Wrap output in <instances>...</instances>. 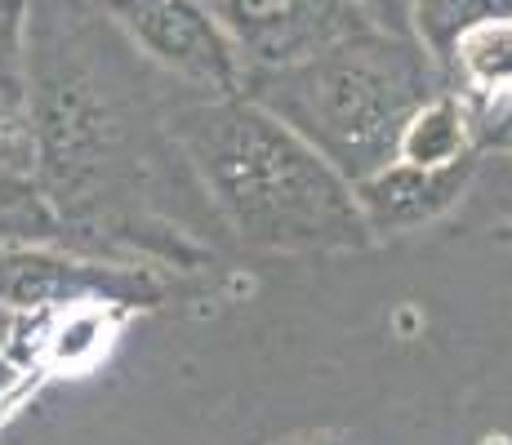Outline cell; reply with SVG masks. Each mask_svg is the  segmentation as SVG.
I'll return each mask as SVG.
<instances>
[{
    "instance_id": "cell-1",
    "label": "cell",
    "mask_w": 512,
    "mask_h": 445,
    "mask_svg": "<svg viewBox=\"0 0 512 445\" xmlns=\"http://www.w3.org/2000/svg\"><path fill=\"white\" fill-rule=\"evenodd\" d=\"M183 89L130 45L103 0H32L27 116L63 245L152 267L210 259L196 210L214 205L170 130Z\"/></svg>"
},
{
    "instance_id": "cell-2",
    "label": "cell",
    "mask_w": 512,
    "mask_h": 445,
    "mask_svg": "<svg viewBox=\"0 0 512 445\" xmlns=\"http://www.w3.org/2000/svg\"><path fill=\"white\" fill-rule=\"evenodd\" d=\"M170 130L214 214L250 250H366L374 241L348 178L254 98L183 89Z\"/></svg>"
},
{
    "instance_id": "cell-3",
    "label": "cell",
    "mask_w": 512,
    "mask_h": 445,
    "mask_svg": "<svg viewBox=\"0 0 512 445\" xmlns=\"http://www.w3.org/2000/svg\"><path fill=\"white\" fill-rule=\"evenodd\" d=\"M441 89L446 72L415 36H383L370 27L290 67L241 76V94L308 138L348 183L397 161L406 121Z\"/></svg>"
},
{
    "instance_id": "cell-4",
    "label": "cell",
    "mask_w": 512,
    "mask_h": 445,
    "mask_svg": "<svg viewBox=\"0 0 512 445\" xmlns=\"http://www.w3.org/2000/svg\"><path fill=\"white\" fill-rule=\"evenodd\" d=\"M165 299V281L152 263L103 259L41 236H0V303L36 316L72 303H125L156 308Z\"/></svg>"
},
{
    "instance_id": "cell-5",
    "label": "cell",
    "mask_w": 512,
    "mask_h": 445,
    "mask_svg": "<svg viewBox=\"0 0 512 445\" xmlns=\"http://www.w3.org/2000/svg\"><path fill=\"white\" fill-rule=\"evenodd\" d=\"M152 67L196 94H241V54L201 0H103Z\"/></svg>"
},
{
    "instance_id": "cell-6",
    "label": "cell",
    "mask_w": 512,
    "mask_h": 445,
    "mask_svg": "<svg viewBox=\"0 0 512 445\" xmlns=\"http://www.w3.org/2000/svg\"><path fill=\"white\" fill-rule=\"evenodd\" d=\"M201 5L228 32L245 72L290 67L366 27L348 0H201Z\"/></svg>"
},
{
    "instance_id": "cell-7",
    "label": "cell",
    "mask_w": 512,
    "mask_h": 445,
    "mask_svg": "<svg viewBox=\"0 0 512 445\" xmlns=\"http://www.w3.org/2000/svg\"><path fill=\"white\" fill-rule=\"evenodd\" d=\"M477 165H481V152L459 156L450 165L388 161L370 178L352 183L370 236L383 241V236H406V232L437 223L441 214L464 201V192L472 187V178H477Z\"/></svg>"
},
{
    "instance_id": "cell-8",
    "label": "cell",
    "mask_w": 512,
    "mask_h": 445,
    "mask_svg": "<svg viewBox=\"0 0 512 445\" xmlns=\"http://www.w3.org/2000/svg\"><path fill=\"white\" fill-rule=\"evenodd\" d=\"M0 236H41L58 241L36 174V134L27 98L0 94Z\"/></svg>"
},
{
    "instance_id": "cell-9",
    "label": "cell",
    "mask_w": 512,
    "mask_h": 445,
    "mask_svg": "<svg viewBox=\"0 0 512 445\" xmlns=\"http://www.w3.org/2000/svg\"><path fill=\"white\" fill-rule=\"evenodd\" d=\"M472 152H477V143H472L468 112L455 89H441L437 98H428L406 121L397 143V161H410V165H450Z\"/></svg>"
},
{
    "instance_id": "cell-10",
    "label": "cell",
    "mask_w": 512,
    "mask_h": 445,
    "mask_svg": "<svg viewBox=\"0 0 512 445\" xmlns=\"http://www.w3.org/2000/svg\"><path fill=\"white\" fill-rule=\"evenodd\" d=\"M495 18H512V0H415V41L446 72L459 36Z\"/></svg>"
},
{
    "instance_id": "cell-11",
    "label": "cell",
    "mask_w": 512,
    "mask_h": 445,
    "mask_svg": "<svg viewBox=\"0 0 512 445\" xmlns=\"http://www.w3.org/2000/svg\"><path fill=\"white\" fill-rule=\"evenodd\" d=\"M27 14L32 0H0V94L27 98Z\"/></svg>"
},
{
    "instance_id": "cell-12",
    "label": "cell",
    "mask_w": 512,
    "mask_h": 445,
    "mask_svg": "<svg viewBox=\"0 0 512 445\" xmlns=\"http://www.w3.org/2000/svg\"><path fill=\"white\" fill-rule=\"evenodd\" d=\"M370 32L415 36V0H348Z\"/></svg>"
},
{
    "instance_id": "cell-13",
    "label": "cell",
    "mask_w": 512,
    "mask_h": 445,
    "mask_svg": "<svg viewBox=\"0 0 512 445\" xmlns=\"http://www.w3.org/2000/svg\"><path fill=\"white\" fill-rule=\"evenodd\" d=\"M23 325H27L23 312H14L9 303H0V388H5L9 374H14V348H18Z\"/></svg>"
},
{
    "instance_id": "cell-14",
    "label": "cell",
    "mask_w": 512,
    "mask_h": 445,
    "mask_svg": "<svg viewBox=\"0 0 512 445\" xmlns=\"http://www.w3.org/2000/svg\"><path fill=\"white\" fill-rule=\"evenodd\" d=\"M290 445H361V441L343 437V432H317V437H303V441H290Z\"/></svg>"
},
{
    "instance_id": "cell-15",
    "label": "cell",
    "mask_w": 512,
    "mask_h": 445,
    "mask_svg": "<svg viewBox=\"0 0 512 445\" xmlns=\"http://www.w3.org/2000/svg\"><path fill=\"white\" fill-rule=\"evenodd\" d=\"M504 241H512V227H504Z\"/></svg>"
}]
</instances>
